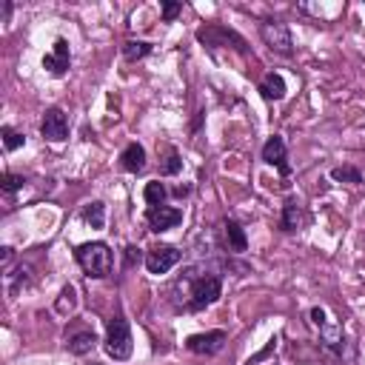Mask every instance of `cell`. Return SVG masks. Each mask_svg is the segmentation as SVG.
<instances>
[{
    "instance_id": "1",
    "label": "cell",
    "mask_w": 365,
    "mask_h": 365,
    "mask_svg": "<svg viewBox=\"0 0 365 365\" xmlns=\"http://www.w3.org/2000/svg\"><path fill=\"white\" fill-rule=\"evenodd\" d=\"M225 262H194L171 285V302L182 314H200L222 297V271Z\"/></svg>"
},
{
    "instance_id": "2",
    "label": "cell",
    "mask_w": 365,
    "mask_h": 365,
    "mask_svg": "<svg viewBox=\"0 0 365 365\" xmlns=\"http://www.w3.org/2000/svg\"><path fill=\"white\" fill-rule=\"evenodd\" d=\"M74 259H77V265L86 271V277H91V279H103V277H108L111 268H114V251H111L108 242H103V240L77 245V248H74Z\"/></svg>"
},
{
    "instance_id": "3",
    "label": "cell",
    "mask_w": 365,
    "mask_h": 365,
    "mask_svg": "<svg viewBox=\"0 0 365 365\" xmlns=\"http://www.w3.org/2000/svg\"><path fill=\"white\" fill-rule=\"evenodd\" d=\"M103 351L114 359V362H125L134 351V336H131V325L128 319L117 311L108 322H106V339H103Z\"/></svg>"
},
{
    "instance_id": "4",
    "label": "cell",
    "mask_w": 365,
    "mask_h": 365,
    "mask_svg": "<svg viewBox=\"0 0 365 365\" xmlns=\"http://www.w3.org/2000/svg\"><path fill=\"white\" fill-rule=\"evenodd\" d=\"M308 317H311V325L319 331L322 348L331 351V354H342V345H345V331H342V325H339L336 319H331L328 311L319 308V305H314V308L308 311Z\"/></svg>"
},
{
    "instance_id": "5",
    "label": "cell",
    "mask_w": 365,
    "mask_h": 365,
    "mask_svg": "<svg viewBox=\"0 0 365 365\" xmlns=\"http://www.w3.org/2000/svg\"><path fill=\"white\" fill-rule=\"evenodd\" d=\"M259 37H262V43L271 51H277L282 57H291L294 54V37H291V29H288L285 20H271V17L262 20L259 23Z\"/></svg>"
},
{
    "instance_id": "6",
    "label": "cell",
    "mask_w": 365,
    "mask_h": 365,
    "mask_svg": "<svg viewBox=\"0 0 365 365\" xmlns=\"http://www.w3.org/2000/svg\"><path fill=\"white\" fill-rule=\"evenodd\" d=\"M197 43H200V46H205L208 51H211L214 46H225V43H234V48H237L240 54H245V51H248V43H245L234 29L220 26V23H208V26L197 29Z\"/></svg>"
},
{
    "instance_id": "7",
    "label": "cell",
    "mask_w": 365,
    "mask_h": 365,
    "mask_svg": "<svg viewBox=\"0 0 365 365\" xmlns=\"http://www.w3.org/2000/svg\"><path fill=\"white\" fill-rule=\"evenodd\" d=\"M180 259H182V251H180L177 245L157 242V245H151V248L145 251V262H143V265H145L148 274L160 277V274H168Z\"/></svg>"
},
{
    "instance_id": "8",
    "label": "cell",
    "mask_w": 365,
    "mask_h": 365,
    "mask_svg": "<svg viewBox=\"0 0 365 365\" xmlns=\"http://www.w3.org/2000/svg\"><path fill=\"white\" fill-rule=\"evenodd\" d=\"M68 128H71L68 114H66L60 106H48V108L43 111V120H40V134H43V140H48V143H63V140H68Z\"/></svg>"
},
{
    "instance_id": "9",
    "label": "cell",
    "mask_w": 365,
    "mask_h": 365,
    "mask_svg": "<svg viewBox=\"0 0 365 365\" xmlns=\"http://www.w3.org/2000/svg\"><path fill=\"white\" fill-rule=\"evenodd\" d=\"M145 222H148V231L154 234H165L171 228H177L182 222V208L177 205H157V208H145Z\"/></svg>"
},
{
    "instance_id": "10",
    "label": "cell",
    "mask_w": 365,
    "mask_h": 365,
    "mask_svg": "<svg viewBox=\"0 0 365 365\" xmlns=\"http://www.w3.org/2000/svg\"><path fill=\"white\" fill-rule=\"evenodd\" d=\"M225 339H228V334L220 331V328H214V331L191 334V336L185 339V348H188L191 354H200V356H214V354H220V351L225 348Z\"/></svg>"
},
{
    "instance_id": "11",
    "label": "cell",
    "mask_w": 365,
    "mask_h": 365,
    "mask_svg": "<svg viewBox=\"0 0 365 365\" xmlns=\"http://www.w3.org/2000/svg\"><path fill=\"white\" fill-rule=\"evenodd\" d=\"M217 231H220V240H222V248L225 251H231V254L248 251V234H245V228L234 217H222L220 225H217Z\"/></svg>"
},
{
    "instance_id": "12",
    "label": "cell",
    "mask_w": 365,
    "mask_h": 365,
    "mask_svg": "<svg viewBox=\"0 0 365 365\" xmlns=\"http://www.w3.org/2000/svg\"><path fill=\"white\" fill-rule=\"evenodd\" d=\"M262 163H265V165H271V168H277L282 177H288V174H291L288 148H285V140H282L279 134H271V137L265 140V145H262Z\"/></svg>"
},
{
    "instance_id": "13",
    "label": "cell",
    "mask_w": 365,
    "mask_h": 365,
    "mask_svg": "<svg viewBox=\"0 0 365 365\" xmlns=\"http://www.w3.org/2000/svg\"><path fill=\"white\" fill-rule=\"evenodd\" d=\"M43 68L51 74V77H63L68 68H71V48H68V40L66 37H57L51 51L43 57Z\"/></svg>"
},
{
    "instance_id": "14",
    "label": "cell",
    "mask_w": 365,
    "mask_h": 365,
    "mask_svg": "<svg viewBox=\"0 0 365 365\" xmlns=\"http://www.w3.org/2000/svg\"><path fill=\"white\" fill-rule=\"evenodd\" d=\"M97 345V334L94 328H66V336H63V348L74 356H86L88 351H94Z\"/></svg>"
},
{
    "instance_id": "15",
    "label": "cell",
    "mask_w": 365,
    "mask_h": 365,
    "mask_svg": "<svg viewBox=\"0 0 365 365\" xmlns=\"http://www.w3.org/2000/svg\"><path fill=\"white\" fill-rule=\"evenodd\" d=\"M302 222H305V211H302L299 200L297 197H288L285 205H282V214H279V231H285V234L299 231Z\"/></svg>"
},
{
    "instance_id": "16",
    "label": "cell",
    "mask_w": 365,
    "mask_h": 365,
    "mask_svg": "<svg viewBox=\"0 0 365 365\" xmlns=\"http://www.w3.org/2000/svg\"><path fill=\"white\" fill-rule=\"evenodd\" d=\"M120 168L128 171V174H140V171L145 168V148H143V143L131 140V143L120 151Z\"/></svg>"
},
{
    "instance_id": "17",
    "label": "cell",
    "mask_w": 365,
    "mask_h": 365,
    "mask_svg": "<svg viewBox=\"0 0 365 365\" xmlns=\"http://www.w3.org/2000/svg\"><path fill=\"white\" fill-rule=\"evenodd\" d=\"M31 279L34 277H31V265L29 262H17L14 268H6V291H9V297H14L23 288H29Z\"/></svg>"
},
{
    "instance_id": "18",
    "label": "cell",
    "mask_w": 365,
    "mask_h": 365,
    "mask_svg": "<svg viewBox=\"0 0 365 365\" xmlns=\"http://www.w3.org/2000/svg\"><path fill=\"white\" fill-rule=\"evenodd\" d=\"M259 94H262V100H268V103H279L282 97H285V80H282V74H277V71H268L262 80H259V88H257Z\"/></svg>"
},
{
    "instance_id": "19",
    "label": "cell",
    "mask_w": 365,
    "mask_h": 365,
    "mask_svg": "<svg viewBox=\"0 0 365 365\" xmlns=\"http://www.w3.org/2000/svg\"><path fill=\"white\" fill-rule=\"evenodd\" d=\"M54 311H57L60 317H66V319L77 311V288H74V285H63V288H60V297L54 299Z\"/></svg>"
},
{
    "instance_id": "20",
    "label": "cell",
    "mask_w": 365,
    "mask_h": 365,
    "mask_svg": "<svg viewBox=\"0 0 365 365\" xmlns=\"http://www.w3.org/2000/svg\"><path fill=\"white\" fill-rule=\"evenodd\" d=\"M143 200H145L148 208L165 205V200H168V188H165V182H160V180L145 182V188H143Z\"/></svg>"
},
{
    "instance_id": "21",
    "label": "cell",
    "mask_w": 365,
    "mask_h": 365,
    "mask_svg": "<svg viewBox=\"0 0 365 365\" xmlns=\"http://www.w3.org/2000/svg\"><path fill=\"white\" fill-rule=\"evenodd\" d=\"M83 222L88 225V228H103L106 225V205L100 202V200H91V202H86L83 205Z\"/></svg>"
},
{
    "instance_id": "22",
    "label": "cell",
    "mask_w": 365,
    "mask_h": 365,
    "mask_svg": "<svg viewBox=\"0 0 365 365\" xmlns=\"http://www.w3.org/2000/svg\"><path fill=\"white\" fill-rule=\"evenodd\" d=\"M180 171H182V160H180L177 148L165 145V154H163V160H160V177H174V174H180Z\"/></svg>"
},
{
    "instance_id": "23",
    "label": "cell",
    "mask_w": 365,
    "mask_h": 365,
    "mask_svg": "<svg viewBox=\"0 0 365 365\" xmlns=\"http://www.w3.org/2000/svg\"><path fill=\"white\" fill-rule=\"evenodd\" d=\"M148 54H151V43H145V40H125L123 43V57L128 63H137V60H143Z\"/></svg>"
},
{
    "instance_id": "24",
    "label": "cell",
    "mask_w": 365,
    "mask_h": 365,
    "mask_svg": "<svg viewBox=\"0 0 365 365\" xmlns=\"http://www.w3.org/2000/svg\"><path fill=\"white\" fill-rule=\"evenodd\" d=\"M331 180L334 182H362V171L359 168H354V165H336V168H331Z\"/></svg>"
},
{
    "instance_id": "25",
    "label": "cell",
    "mask_w": 365,
    "mask_h": 365,
    "mask_svg": "<svg viewBox=\"0 0 365 365\" xmlns=\"http://www.w3.org/2000/svg\"><path fill=\"white\" fill-rule=\"evenodd\" d=\"M0 137H3L6 151H17V148H23V145H26L23 131H17V128H11V125H3V128H0Z\"/></svg>"
},
{
    "instance_id": "26",
    "label": "cell",
    "mask_w": 365,
    "mask_h": 365,
    "mask_svg": "<svg viewBox=\"0 0 365 365\" xmlns=\"http://www.w3.org/2000/svg\"><path fill=\"white\" fill-rule=\"evenodd\" d=\"M23 185H26V177H23V174H11V171H6V174H3V180H0V188H3L6 194L20 191Z\"/></svg>"
},
{
    "instance_id": "27",
    "label": "cell",
    "mask_w": 365,
    "mask_h": 365,
    "mask_svg": "<svg viewBox=\"0 0 365 365\" xmlns=\"http://www.w3.org/2000/svg\"><path fill=\"white\" fill-rule=\"evenodd\" d=\"M160 14H163V23H174L177 14H182V3H174V0H163L160 6Z\"/></svg>"
},
{
    "instance_id": "28",
    "label": "cell",
    "mask_w": 365,
    "mask_h": 365,
    "mask_svg": "<svg viewBox=\"0 0 365 365\" xmlns=\"http://www.w3.org/2000/svg\"><path fill=\"white\" fill-rule=\"evenodd\" d=\"M123 257H125V268H134V265L145 262V254H140V248H137V245H125Z\"/></svg>"
},
{
    "instance_id": "29",
    "label": "cell",
    "mask_w": 365,
    "mask_h": 365,
    "mask_svg": "<svg viewBox=\"0 0 365 365\" xmlns=\"http://www.w3.org/2000/svg\"><path fill=\"white\" fill-rule=\"evenodd\" d=\"M274 348H277V339H268V345H265V348H262V351H259L257 356H251V359H248L245 365H257V362H259V359H265V356H268V354H271Z\"/></svg>"
},
{
    "instance_id": "30",
    "label": "cell",
    "mask_w": 365,
    "mask_h": 365,
    "mask_svg": "<svg viewBox=\"0 0 365 365\" xmlns=\"http://www.w3.org/2000/svg\"><path fill=\"white\" fill-rule=\"evenodd\" d=\"M171 194H174L177 200H182V197H188V194H191V185H177Z\"/></svg>"
},
{
    "instance_id": "31",
    "label": "cell",
    "mask_w": 365,
    "mask_h": 365,
    "mask_svg": "<svg viewBox=\"0 0 365 365\" xmlns=\"http://www.w3.org/2000/svg\"><path fill=\"white\" fill-rule=\"evenodd\" d=\"M11 9H14V6H11V3H3V23H6V20H9V14H11Z\"/></svg>"
},
{
    "instance_id": "32",
    "label": "cell",
    "mask_w": 365,
    "mask_h": 365,
    "mask_svg": "<svg viewBox=\"0 0 365 365\" xmlns=\"http://www.w3.org/2000/svg\"><path fill=\"white\" fill-rule=\"evenodd\" d=\"M91 365H100V362H91Z\"/></svg>"
}]
</instances>
